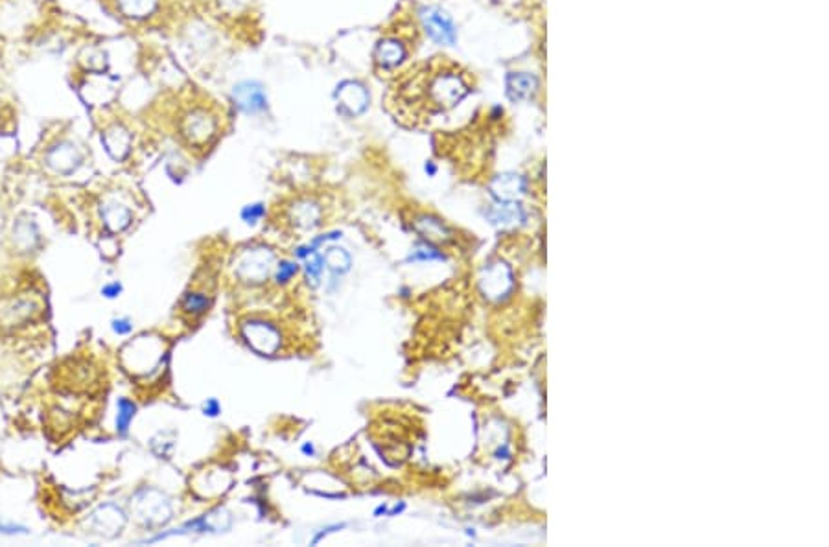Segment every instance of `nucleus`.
<instances>
[{"instance_id":"3","label":"nucleus","mask_w":829,"mask_h":547,"mask_svg":"<svg viewBox=\"0 0 829 547\" xmlns=\"http://www.w3.org/2000/svg\"><path fill=\"white\" fill-rule=\"evenodd\" d=\"M133 514L142 525L161 527L172 520V505L166 494L157 489H141L131 498Z\"/></svg>"},{"instance_id":"26","label":"nucleus","mask_w":829,"mask_h":547,"mask_svg":"<svg viewBox=\"0 0 829 547\" xmlns=\"http://www.w3.org/2000/svg\"><path fill=\"white\" fill-rule=\"evenodd\" d=\"M203 413L207 415V417H218L219 413H221V406H219V402L216 400V398H209V400L203 404Z\"/></svg>"},{"instance_id":"14","label":"nucleus","mask_w":829,"mask_h":547,"mask_svg":"<svg viewBox=\"0 0 829 547\" xmlns=\"http://www.w3.org/2000/svg\"><path fill=\"white\" fill-rule=\"evenodd\" d=\"M537 78L531 76V74L512 72L507 76V94H509V98L514 100V102L531 98L532 94H535V90H537Z\"/></svg>"},{"instance_id":"11","label":"nucleus","mask_w":829,"mask_h":547,"mask_svg":"<svg viewBox=\"0 0 829 547\" xmlns=\"http://www.w3.org/2000/svg\"><path fill=\"white\" fill-rule=\"evenodd\" d=\"M102 142H104L105 152L109 153L115 161H122L131 150V133L124 124L115 122L109 127H105V131L102 133Z\"/></svg>"},{"instance_id":"2","label":"nucleus","mask_w":829,"mask_h":547,"mask_svg":"<svg viewBox=\"0 0 829 547\" xmlns=\"http://www.w3.org/2000/svg\"><path fill=\"white\" fill-rule=\"evenodd\" d=\"M179 133L190 148L201 150L212 144L219 133V116L212 107L205 104L190 105L181 115Z\"/></svg>"},{"instance_id":"5","label":"nucleus","mask_w":829,"mask_h":547,"mask_svg":"<svg viewBox=\"0 0 829 547\" xmlns=\"http://www.w3.org/2000/svg\"><path fill=\"white\" fill-rule=\"evenodd\" d=\"M242 334L251 349L260 354H275L276 350L281 349V330L271 323H266L260 319H251L242 324Z\"/></svg>"},{"instance_id":"6","label":"nucleus","mask_w":829,"mask_h":547,"mask_svg":"<svg viewBox=\"0 0 829 547\" xmlns=\"http://www.w3.org/2000/svg\"><path fill=\"white\" fill-rule=\"evenodd\" d=\"M125 521H127V516L120 507L115 503H105L90 512L89 520H87V529L90 534H96V537L115 538L124 531Z\"/></svg>"},{"instance_id":"10","label":"nucleus","mask_w":829,"mask_h":547,"mask_svg":"<svg viewBox=\"0 0 829 547\" xmlns=\"http://www.w3.org/2000/svg\"><path fill=\"white\" fill-rule=\"evenodd\" d=\"M232 98L235 104L238 105V109H242L247 115H255L260 111L266 109L267 98L266 93L262 89L260 84L256 81H242L232 90Z\"/></svg>"},{"instance_id":"24","label":"nucleus","mask_w":829,"mask_h":547,"mask_svg":"<svg viewBox=\"0 0 829 547\" xmlns=\"http://www.w3.org/2000/svg\"><path fill=\"white\" fill-rule=\"evenodd\" d=\"M111 326L118 335H127L133 330V324H131L129 319H113Z\"/></svg>"},{"instance_id":"7","label":"nucleus","mask_w":829,"mask_h":547,"mask_svg":"<svg viewBox=\"0 0 829 547\" xmlns=\"http://www.w3.org/2000/svg\"><path fill=\"white\" fill-rule=\"evenodd\" d=\"M45 162H47V166L50 170H54L59 175H72L81 166L84 155H81L78 148L74 146L72 142L61 141L48 148Z\"/></svg>"},{"instance_id":"19","label":"nucleus","mask_w":829,"mask_h":547,"mask_svg":"<svg viewBox=\"0 0 829 547\" xmlns=\"http://www.w3.org/2000/svg\"><path fill=\"white\" fill-rule=\"evenodd\" d=\"M136 406L129 398H120L118 400V415H116V431L120 435H125L129 431L131 420L135 418Z\"/></svg>"},{"instance_id":"25","label":"nucleus","mask_w":829,"mask_h":547,"mask_svg":"<svg viewBox=\"0 0 829 547\" xmlns=\"http://www.w3.org/2000/svg\"><path fill=\"white\" fill-rule=\"evenodd\" d=\"M122 293V284L120 282H109V284H105L104 287H102V295H104L105 299H116L118 295Z\"/></svg>"},{"instance_id":"17","label":"nucleus","mask_w":829,"mask_h":547,"mask_svg":"<svg viewBox=\"0 0 829 547\" xmlns=\"http://www.w3.org/2000/svg\"><path fill=\"white\" fill-rule=\"evenodd\" d=\"M350 255L341 247H330L323 255V266H326L334 275H345L350 271Z\"/></svg>"},{"instance_id":"28","label":"nucleus","mask_w":829,"mask_h":547,"mask_svg":"<svg viewBox=\"0 0 829 547\" xmlns=\"http://www.w3.org/2000/svg\"><path fill=\"white\" fill-rule=\"evenodd\" d=\"M303 454L304 455H310V457H312V455L315 454V448H313V444L312 443H304L303 444Z\"/></svg>"},{"instance_id":"8","label":"nucleus","mask_w":829,"mask_h":547,"mask_svg":"<svg viewBox=\"0 0 829 547\" xmlns=\"http://www.w3.org/2000/svg\"><path fill=\"white\" fill-rule=\"evenodd\" d=\"M271 264L273 255L269 251L253 249L240 258L238 267H236V275L240 276L242 280L258 284V282H264L269 276Z\"/></svg>"},{"instance_id":"20","label":"nucleus","mask_w":829,"mask_h":547,"mask_svg":"<svg viewBox=\"0 0 829 547\" xmlns=\"http://www.w3.org/2000/svg\"><path fill=\"white\" fill-rule=\"evenodd\" d=\"M319 207L315 203H299L295 207V219L304 227H313L319 223Z\"/></svg>"},{"instance_id":"15","label":"nucleus","mask_w":829,"mask_h":547,"mask_svg":"<svg viewBox=\"0 0 829 547\" xmlns=\"http://www.w3.org/2000/svg\"><path fill=\"white\" fill-rule=\"evenodd\" d=\"M115 6L122 17L142 21L155 15V11L159 10V0H115Z\"/></svg>"},{"instance_id":"27","label":"nucleus","mask_w":829,"mask_h":547,"mask_svg":"<svg viewBox=\"0 0 829 547\" xmlns=\"http://www.w3.org/2000/svg\"><path fill=\"white\" fill-rule=\"evenodd\" d=\"M0 532H4V534H19V532H28L26 527L22 525H13V523H2L0 521Z\"/></svg>"},{"instance_id":"1","label":"nucleus","mask_w":829,"mask_h":547,"mask_svg":"<svg viewBox=\"0 0 829 547\" xmlns=\"http://www.w3.org/2000/svg\"><path fill=\"white\" fill-rule=\"evenodd\" d=\"M470 90L472 79L463 67L435 58L404 72L393 87L389 104L395 105L402 116L417 120L452 109L468 96Z\"/></svg>"},{"instance_id":"18","label":"nucleus","mask_w":829,"mask_h":547,"mask_svg":"<svg viewBox=\"0 0 829 547\" xmlns=\"http://www.w3.org/2000/svg\"><path fill=\"white\" fill-rule=\"evenodd\" d=\"M210 308V299L207 293L188 292L181 301V310L190 317H199Z\"/></svg>"},{"instance_id":"12","label":"nucleus","mask_w":829,"mask_h":547,"mask_svg":"<svg viewBox=\"0 0 829 547\" xmlns=\"http://www.w3.org/2000/svg\"><path fill=\"white\" fill-rule=\"evenodd\" d=\"M37 313H39V306L33 301L17 299V301H13V303H10L4 308V312H2L0 317L8 326H19V324H24L31 321V319H35Z\"/></svg>"},{"instance_id":"9","label":"nucleus","mask_w":829,"mask_h":547,"mask_svg":"<svg viewBox=\"0 0 829 547\" xmlns=\"http://www.w3.org/2000/svg\"><path fill=\"white\" fill-rule=\"evenodd\" d=\"M423 26L429 39L439 45H454L455 42V26L450 15H446L439 8H426L420 13Z\"/></svg>"},{"instance_id":"16","label":"nucleus","mask_w":829,"mask_h":547,"mask_svg":"<svg viewBox=\"0 0 829 547\" xmlns=\"http://www.w3.org/2000/svg\"><path fill=\"white\" fill-rule=\"evenodd\" d=\"M13 241L21 253H31L39 244V232L33 221L30 219H19L13 227Z\"/></svg>"},{"instance_id":"13","label":"nucleus","mask_w":829,"mask_h":547,"mask_svg":"<svg viewBox=\"0 0 829 547\" xmlns=\"http://www.w3.org/2000/svg\"><path fill=\"white\" fill-rule=\"evenodd\" d=\"M102 219L107 230L111 232H122L131 225L133 221V214L125 205L118 203V201H109L102 207Z\"/></svg>"},{"instance_id":"22","label":"nucleus","mask_w":829,"mask_h":547,"mask_svg":"<svg viewBox=\"0 0 829 547\" xmlns=\"http://www.w3.org/2000/svg\"><path fill=\"white\" fill-rule=\"evenodd\" d=\"M297 271H299V266L295 264V262L282 260L281 264L276 266L275 282L276 284H286V282H290L293 276L297 275Z\"/></svg>"},{"instance_id":"23","label":"nucleus","mask_w":829,"mask_h":547,"mask_svg":"<svg viewBox=\"0 0 829 547\" xmlns=\"http://www.w3.org/2000/svg\"><path fill=\"white\" fill-rule=\"evenodd\" d=\"M264 214H266V209H264V205L262 203L247 205L246 209L242 210V219H244L247 225H255Z\"/></svg>"},{"instance_id":"21","label":"nucleus","mask_w":829,"mask_h":547,"mask_svg":"<svg viewBox=\"0 0 829 547\" xmlns=\"http://www.w3.org/2000/svg\"><path fill=\"white\" fill-rule=\"evenodd\" d=\"M304 267H306L308 276L313 280V286H317L319 276H321V271H323V256H319L315 251H312V253L306 256V266Z\"/></svg>"},{"instance_id":"4","label":"nucleus","mask_w":829,"mask_h":547,"mask_svg":"<svg viewBox=\"0 0 829 547\" xmlns=\"http://www.w3.org/2000/svg\"><path fill=\"white\" fill-rule=\"evenodd\" d=\"M407 56H409V39L398 31V33H387L376 42L372 59L376 70L389 72L406 61Z\"/></svg>"}]
</instances>
